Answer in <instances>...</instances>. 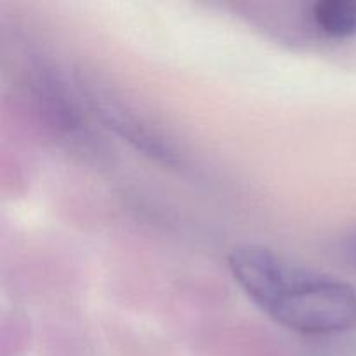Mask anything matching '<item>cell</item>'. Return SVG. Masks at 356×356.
Returning a JSON list of instances; mask_svg holds the SVG:
<instances>
[{
	"label": "cell",
	"mask_w": 356,
	"mask_h": 356,
	"mask_svg": "<svg viewBox=\"0 0 356 356\" xmlns=\"http://www.w3.org/2000/svg\"><path fill=\"white\" fill-rule=\"evenodd\" d=\"M228 270L247 298L273 322L302 336H332L356 327V289L302 268L257 243L228 254Z\"/></svg>",
	"instance_id": "cell-1"
},
{
	"label": "cell",
	"mask_w": 356,
	"mask_h": 356,
	"mask_svg": "<svg viewBox=\"0 0 356 356\" xmlns=\"http://www.w3.org/2000/svg\"><path fill=\"white\" fill-rule=\"evenodd\" d=\"M28 89L42 120L56 136L76 145L90 139L80 96L54 65L35 61L28 70Z\"/></svg>",
	"instance_id": "cell-2"
},
{
	"label": "cell",
	"mask_w": 356,
	"mask_h": 356,
	"mask_svg": "<svg viewBox=\"0 0 356 356\" xmlns=\"http://www.w3.org/2000/svg\"><path fill=\"white\" fill-rule=\"evenodd\" d=\"M87 101L108 129L134 146L143 155L163 165H177L181 162L179 152L174 143L138 111L129 108L127 103L108 92H101L96 87L87 89Z\"/></svg>",
	"instance_id": "cell-3"
},
{
	"label": "cell",
	"mask_w": 356,
	"mask_h": 356,
	"mask_svg": "<svg viewBox=\"0 0 356 356\" xmlns=\"http://www.w3.org/2000/svg\"><path fill=\"white\" fill-rule=\"evenodd\" d=\"M313 30L330 40L356 37V0H318L308 9Z\"/></svg>",
	"instance_id": "cell-4"
},
{
	"label": "cell",
	"mask_w": 356,
	"mask_h": 356,
	"mask_svg": "<svg viewBox=\"0 0 356 356\" xmlns=\"http://www.w3.org/2000/svg\"><path fill=\"white\" fill-rule=\"evenodd\" d=\"M341 254L344 261L356 271V225L341 240Z\"/></svg>",
	"instance_id": "cell-5"
}]
</instances>
